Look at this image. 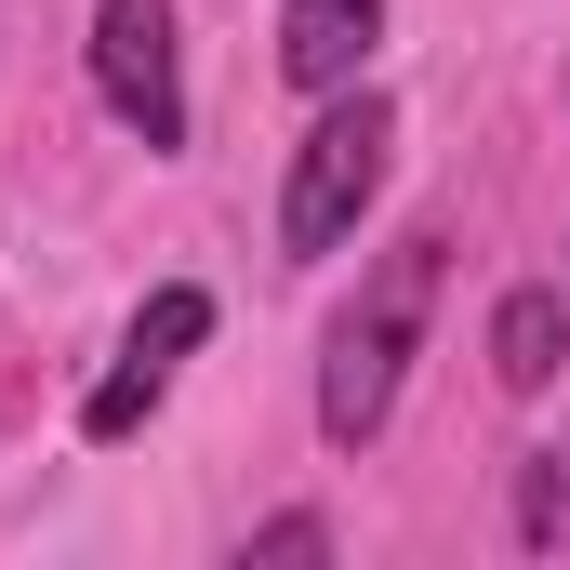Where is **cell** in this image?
<instances>
[{"label": "cell", "instance_id": "1", "mask_svg": "<svg viewBox=\"0 0 570 570\" xmlns=\"http://www.w3.org/2000/svg\"><path fill=\"white\" fill-rule=\"evenodd\" d=\"M438 253H451L438 226L385 239L372 279H358V305L332 318V358H318V438H332V451H372V438H385L399 372H412V345H425V318H438Z\"/></svg>", "mask_w": 570, "mask_h": 570}, {"label": "cell", "instance_id": "2", "mask_svg": "<svg viewBox=\"0 0 570 570\" xmlns=\"http://www.w3.org/2000/svg\"><path fill=\"white\" fill-rule=\"evenodd\" d=\"M385 159H399V107H385L372 80H345V94L318 107V134L292 146V186H279V253L292 266H318V253L358 239V213L385 199Z\"/></svg>", "mask_w": 570, "mask_h": 570}, {"label": "cell", "instance_id": "3", "mask_svg": "<svg viewBox=\"0 0 570 570\" xmlns=\"http://www.w3.org/2000/svg\"><path fill=\"white\" fill-rule=\"evenodd\" d=\"M94 94H107V120H120L146 159H173V146H186V53H173V0H94Z\"/></svg>", "mask_w": 570, "mask_h": 570}, {"label": "cell", "instance_id": "4", "mask_svg": "<svg viewBox=\"0 0 570 570\" xmlns=\"http://www.w3.org/2000/svg\"><path fill=\"white\" fill-rule=\"evenodd\" d=\"M199 332H213V292H186V279L146 292V318L120 332V358H107V372H94V399H80V438H94V451H120V438L159 412V385L186 372V345H199Z\"/></svg>", "mask_w": 570, "mask_h": 570}, {"label": "cell", "instance_id": "5", "mask_svg": "<svg viewBox=\"0 0 570 570\" xmlns=\"http://www.w3.org/2000/svg\"><path fill=\"white\" fill-rule=\"evenodd\" d=\"M385 40V0H279V67L305 94H345Z\"/></svg>", "mask_w": 570, "mask_h": 570}, {"label": "cell", "instance_id": "6", "mask_svg": "<svg viewBox=\"0 0 570 570\" xmlns=\"http://www.w3.org/2000/svg\"><path fill=\"white\" fill-rule=\"evenodd\" d=\"M570 358V292H504L491 305V385L504 399H544Z\"/></svg>", "mask_w": 570, "mask_h": 570}, {"label": "cell", "instance_id": "7", "mask_svg": "<svg viewBox=\"0 0 570 570\" xmlns=\"http://www.w3.org/2000/svg\"><path fill=\"white\" fill-rule=\"evenodd\" d=\"M570 531V451H531L518 464V544H558Z\"/></svg>", "mask_w": 570, "mask_h": 570}, {"label": "cell", "instance_id": "8", "mask_svg": "<svg viewBox=\"0 0 570 570\" xmlns=\"http://www.w3.org/2000/svg\"><path fill=\"white\" fill-rule=\"evenodd\" d=\"M253 558H332V518H266Z\"/></svg>", "mask_w": 570, "mask_h": 570}]
</instances>
